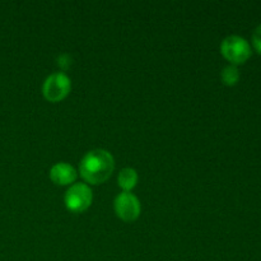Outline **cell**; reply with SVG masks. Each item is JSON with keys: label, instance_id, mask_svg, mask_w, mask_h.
Segmentation results:
<instances>
[{"label": "cell", "instance_id": "1", "mask_svg": "<svg viewBox=\"0 0 261 261\" xmlns=\"http://www.w3.org/2000/svg\"><path fill=\"white\" fill-rule=\"evenodd\" d=\"M115 168L114 157L105 149H94L87 153L79 166V173L86 182L101 185L110 178Z\"/></svg>", "mask_w": 261, "mask_h": 261}, {"label": "cell", "instance_id": "2", "mask_svg": "<svg viewBox=\"0 0 261 261\" xmlns=\"http://www.w3.org/2000/svg\"><path fill=\"white\" fill-rule=\"evenodd\" d=\"M221 53L232 65H241L251 58V46L240 36H228L222 41Z\"/></svg>", "mask_w": 261, "mask_h": 261}, {"label": "cell", "instance_id": "3", "mask_svg": "<svg viewBox=\"0 0 261 261\" xmlns=\"http://www.w3.org/2000/svg\"><path fill=\"white\" fill-rule=\"evenodd\" d=\"M70 79L64 73H54L47 76L43 83L42 93L48 102H60L70 93Z\"/></svg>", "mask_w": 261, "mask_h": 261}, {"label": "cell", "instance_id": "4", "mask_svg": "<svg viewBox=\"0 0 261 261\" xmlns=\"http://www.w3.org/2000/svg\"><path fill=\"white\" fill-rule=\"evenodd\" d=\"M92 199H93V195H92V190L89 189V186L79 182L73 184L68 189L64 201H65V206L68 208V211L73 212V213H82L91 206Z\"/></svg>", "mask_w": 261, "mask_h": 261}, {"label": "cell", "instance_id": "5", "mask_svg": "<svg viewBox=\"0 0 261 261\" xmlns=\"http://www.w3.org/2000/svg\"><path fill=\"white\" fill-rule=\"evenodd\" d=\"M114 208L116 216L124 222L135 221L140 214V203L137 196L125 191L116 196Z\"/></svg>", "mask_w": 261, "mask_h": 261}, {"label": "cell", "instance_id": "6", "mask_svg": "<svg viewBox=\"0 0 261 261\" xmlns=\"http://www.w3.org/2000/svg\"><path fill=\"white\" fill-rule=\"evenodd\" d=\"M78 177L75 168L65 162H59L54 165L50 170V178L55 185L66 186L73 184Z\"/></svg>", "mask_w": 261, "mask_h": 261}, {"label": "cell", "instance_id": "7", "mask_svg": "<svg viewBox=\"0 0 261 261\" xmlns=\"http://www.w3.org/2000/svg\"><path fill=\"white\" fill-rule=\"evenodd\" d=\"M117 182H119V186L125 193H130V190H133L137 186V171L133 170V168H124V170H121V172L119 173V177H117Z\"/></svg>", "mask_w": 261, "mask_h": 261}, {"label": "cell", "instance_id": "8", "mask_svg": "<svg viewBox=\"0 0 261 261\" xmlns=\"http://www.w3.org/2000/svg\"><path fill=\"white\" fill-rule=\"evenodd\" d=\"M221 78H222V82H223V84H226V86L228 87L236 86L240 81V71L239 69H237V66L234 65L226 66V68L223 69V71H222Z\"/></svg>", "mask_w": 261, "mask_h": 261}, {"label": "cell", "instance_id": "9", "mask_svg": "<svg viewBox=\"0 0 261 261\" xmlns=\"http://www.w3.org/2000/svg\"><path fill=\"white\" fill-rule=\"evenodd\" d=\"M252 45H254L255 50L261 54V24L257 25L252 33Z\"/></svg>", "mask_w": 261, "mask_h": 261}, {"label": "cell", "instance_id": "10", "mask_svg": "<svg viewBox=\"0 0 261 261\" xmlns=\"http://www.w3.org/2000/svg\"><path fill=\"white\" fill-rule=\"evenodd\" d=\"M58 64L61 69H68L70 68L71 65V59L69 55H61L60 58L58 59Z\"/></svg>", "mask_w": 261, "mask_h": 261}]
</instances>
